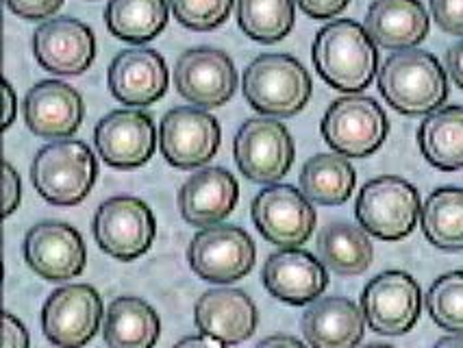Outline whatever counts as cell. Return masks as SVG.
I'll return each mask as SVG.
<instances>
[{
    "mask_svg": "<svg viewBox=\"0 0 463 348\" xmlns=\"http://www.w3.org/2000/svg\"><path fill=\"white\" fill-rule=\"evenodd\" d=\"M175 88L192 105L222 107L238 88L233 59L218 48H192L183 52L175 66Z\"/></svg>",
    "mask_w": 463,
    "mask_h": 348,
    "instance_id": "14",
    "label": "cell"
},
{
    "mask_svg": "<svg viewBox=\"0 0 463 348\" xmlns=\"http://www.w3.org/2000/svg\"><path fill=\"white\" fill-rule=\"evenodd\" d=\"M364 29L376 46L407 51L427 40L430 20L420 0H374L365 14Z\"/></svg>",
    "mask_w": 463,
    "mask_h": 348,
    "instance_id": "23",
    "label": "cell"
},
{
    "mask_svg": "<svg viewBox=\"0 0 463 348\" xmlns=\"http://www.w3.org/2000/svg\"><path fill=\"white\" fill-rule=\"evenodd\" d=\"M172 348H226L224 342L215 340L212 335H190V337H183L179 344H175Z\"/></svg>",
    "mask_w": 463,
    "mask_h": 348,
    "instance_id": "41",
    "label": "cell"
},
{
    "mask_svg": "<svg viewBox=\"0 0 463 348\" xmlns=\"http://www.w3.org/2000/svg\"><path fill=\"white\" fill-rule=\"evenodd\" d=\"M94 142L105 164L133 170L148 164L157 151V128L142 109H118L96 125Z\"/></svg>",
    "mask_w": 463,
    "mask_h": 348,
    "instance_id": "16",
    "label": "cell"
},
{
    "mask_svg": "<svg viewBox=\"0 0 463 348\" xmlns=\"http://www.w3.org/2000/svg\"><path fill=\"white\" fill-rule=\"evenodd\" d=\"M362 312L374 334L405 335L416 326L422 312L418 281L402 270L381 272L365 286Z\"/></svg>",
    "mask_w": 463,
    "mask_h": 348,
    "instance_id": "12",
    "label": "cell"
},
{
    "mask_svg": "<svg viewBox=\"0 0 463 348\" xmlns=\"http://www.w3.org/2000/svg\"><path fill=\"white\" fill-rule=\"evenodd\" d=\"M261 278L274 298L296 307L317 301L328 287L326 266L300 249L272 253L263 264Z\"/></svg>",
    "mask_w": 463,
    "mask_h": 348,
    "instance_id": "20",
    "label": "cell"
},
{
    "mask_svg": "<svg viewBox=\"0 0 463 348\" xmlns=\"http://www.w3.org/2000/svg\"><path fill=\"white\" fill-rule=\"evenodd\" d=\"M420 194L401 176H379L362 187L354 205V216L365 233L385 242H398L416 229Z\"/></svg>",
    "mask_w": 463,
    "mask_h": 348,
    "instance_id": "5",
    "label": "cell"
},
{
    "mask_svg": "<svg viewBox=\"0 0 463 348\" xmlns=\"http://www.w3.org/2000/svg\"><path fill=\"white\" fill-rule=\"evenodd\" d=\"M99 164L90 146L79 139H59L35 155L31 181L46 202L74 207L90 196L96 183Z\"/></svg>",
    "mask_w": 463,
    "mask_h": 348,
    "instance_id": "3",
    "label": "cell"
},
{
    "mask_svg": "<svg viewBox=\"0 0 463 348\" xmlns=\"http://www.w3.org/2000/svg\"><path fill=\"white\" fill-rule=\"evenodd\" d=\"M320 131L335 153L364 159L383 146L390 122L383 107L370 96H342L326 109Z\"/></svg>",
    "mask_w": 463,
    "mask_h": 348,
    "instance_id": "6",
    "label": "cell"
},
{
    "mask_svg": "<svg viewBox=\"0 0 463 348\" xmlns=\"http://www.w3.org/2000/svg\"><path fill=\"white\" fill-rule=\"evenodd\" d=\"M240 198L238 179L226 168H203L179 192L183 221L192 227H213L233 212Z\"/></svg>",
    "mask_w": 463,
    "mask_h": 348,
    "instance_id": "22",
    "label": "cell"
},
{
    "mask_svg": "<svg viewBox=\"0 0 463 348\" xmlns=\"http://www.w3.org/2000/svg\"><path fill=\"white\" fill-rule=\"evenodd\" d=\"M317 255L328 270L354 277L373 264L374 246L364 229L351 222H331L317 233Z\"/></svg>",
    "mask_w": 463,
    "mask_h": 348,
    "instance_id": "27",
    "label": "cell"
},
{
    "mask_svg": "<svg viewBox=\"0 0 463 348\" xmlns=\"http://www.w3.org/2000/svg\"><path fill=\"white\" fill-rule=\"evenodd\" d=\"M109 33L128 44L153 42L168 24L165 0H109L105 9Z\"/></svg>",
    "mask_w": 463,
    "mask_h": 348,
    "instance_id": "29",
    "label": "cell"
},
{
    "mask_svg": "<svg viewBox=\"0 0 463 348\" xmlns=\"http://www.w3.org/2000/svg\"><path fill=\"white\" fill-rule=\"evenodd\" d=\"M159 334V315L142 298L120 296L107 309L102 324L107 348H155Z\"/></svg>",
    "mask_w": 463,
    "mask_h": 348,
    "instance_id": "25",
    "label": "cell"
},
{
    "mask_svg": "<svg viewBox=\"0 0 463 348\" xmlns=\"http://www.w3.org/2000/svg\"><path fill=\"white\" fill-rule=\"evenodd\" d=\"M357 174L344 155L320 153L300 170V192L317 205H342L353 196Z\"/></svg>",
    "mask_w": 463,
    "mask_h": 348,
    "instance_id": "28",
    "label": "cell"
},
{
    "mask_svg": "<svg viewBox=\"0 0 463 348\" xmlns=\"http://www.w3.org/2000/svg\"><path fill=\"white\" fill-rule=\"evenodd\" d=\"M418 146L430 165L444 173L463 168V107L449 105L424 118Z\"/></svg>",
    "mask_w": 463,
    "mask_h": 348,
    "instance_id": "26",
    "label": "cell"
},
{
    "mask_svg": "<svg viewBox=\"0 0 463 348\" xmlns=\"http://www.w3.org/2000/svg\"><path fill=\"white\" fill-rule=\"evenodd\" d=\"M379 92L405 116H429L449 99V79L438 57L418 48L398 51L379 70Z\"/></svg>",
    "mask_w": 463,
    "mask_h": 348,
    "instance_id": "2",
    "label": "cell"
},
{
    "mask_svg": "<svg viewBox=\"0 0 463 348\" xmlns=\"http://www.w3.org/2000/svg\"><path fill=\"white\" fill-rule=\"evenodd\" d=\"M3 348H29V331L14 314H5Z\"/></svg>",
    "mask_w": 463,
    "mask_h": 348,
    "instance_id": "38",
    "label": "cell"
},
{
    "mask_svg": "<svg viewBox=\"0 0 463 348\" xmlns=\"http://www.w3.org/2000/svg\"><path fill=\"white\" fill-rule=\"evenodd\" d=\"M157 235L155 213L136 196H113L94 216L96 244L118 261H133L153 246Z\"/></svg>",
    "mask_w": 463,
    "mask_h": 348,
    "instance_id": "8",
    "label": "cell"
},
{
    "mask_svg": "<svg viewBox=\"0 0 463 348\" xmlns=\"http://www.w3.org/2000/svg\"><path fill=\"white\" fill-rule=\"evenodd\" d=\"M446 70H449L457 88L463 89V40L459 44L450 46L449 52H446Z\"/></svg>",
    "mask_w": 463,
    "mask_h": 348,
    "instance_id": "39",
    "label": "cell"
},
{
    "mask_svg": "<svg viewBox=\"0 0 463 348\" xmlns=\"http://www.w3.org/2000/svg\"><path fill=\"white\" fill-rule=\"evenodd\" d=\"M175 18L192 31H212L226 23L233 0H170Z\"/></svg>",
    "mask_w": 463,
    "mask_h": 348,
    "instance_id": "33",
    "label": "cell"
},
{
    "mask_svg": "<svg viewBox=\"0 0 463 348\" xmlns=\"http://www.w3.org/2000/svg\"><path fill=\"white\" fill-rule=\"evenodd\" d=\"M294 15V0H238L240 29L261 44H274L289 35Z\"/></svg>",
    "mask_w": 463,
    "mask_h": 348,
    "instance_id": "31",
    "label": "cell"
},
{
    "mask_svg": "<svg viewBox=\"0 0 463 348\" xmlns=\"http://www.w3.org/2000/svg\"><path fill=\"white\" fill-rule=\"evenodd\" d=\"M220 137L222 131L209 111L196 107H175L161 118L159 151L175 168H201L215 157Z\"/></svg>",
    "mask_w": 463,
    "mask_h": 348,
    "instance_id": "13",
    "label": "cell"
},
{
    "mask_svg": "<svg viewBox=\"0 0 463 348\" xmlns=\"http://www.w3.org/2000/svg\"><path fill=\"white\" fill-rule=\"evenodd\" d=\"M3 99H5V114H3V128L7 131L12 127L14 118H15V109H18V100H15V92L12 88V83L5 81L3 83Z\"/></svg>",
    "mask_w": 463,
    "mask_h": 348,
    "instance_id": "40",
    "label": "cell"
},
{
    "mask_svg": "<svg viewBox=\"0 0 463 348\" xmlns=\"http://www.w3.org/2000/svg\"><path fill=\"white\" fill-rule=\"evenodd\" d=\"M24 122L31 133L44 139L74 136L85 118L83 99L63 81H40L29 89L23 103Z\"/></svg>",
    "mask_w": 463,
    "mask_h": 348,
    "instance_id": "19",
    "label": "cell"
},
{
    "mask_svg": "<svg viewBox=\"0 0 463 348\" xmlns=\"http://www.w3.org/2000/svg\"><path fill=\"white\" fill-rule=\"evenodd\" d=\"M424 303L435 324L452 334H463V270L435 278Z\"/></svg>",
    "mask_w": 463,
    "mask_h": 348,
    "instance_id": "32",
    "label": "cell"
},
{
    "mask_svg": "<svg viewBox=\"0 0 463 348\" xmlns=\"http://www.w3.org/2000/svg\"><path fill=\"white\" fill-rule=\"evenodd\" d=\"M252 222L266 242L279 249H298L311 238L316 209L294 185H268L255 196L250 207Z\"/></svg>",
    "mask_w": 463,
    "mask_h": 348,
    "instance_id": "11",
    "label": "cell"
},
{
    "mask_svg": "<svg viewBox=\"0 0 463 348\" xmlns=\"http://www.w3.org/2000/svg\"><path fill=\"white\" fill-rule=\"evenodd\" d=\"M3 187H5V196H3L5 216L9 218L15 212V209H18L20 198H23V185H20V174L15 173V168L9 162L5 164Z\"/></svg>",
    "mask_w": 463,
    "mask_h": 348,
    "instance_id": "37",
    "label": "cell"
},
{
    "mask_svg": "<svg viewBox=\"0 0 463 348\" xmlns=\"http://www.w3.org/2000/svg\"><path fill=\"white\" fill-rule=\"evenodd\" d=\"M430 14L441 31L463 37V0H430Z\"/></svg>",
    "mask_w": 463,
    "mask_h": 348,
    "instance_id": "34",
    "label": "cell"
},
{
    "mask_svg": "<svg viewBox=\"0 0 463 348\" xmlns=\"http://www.w3.org/2000/svg\"><path fill=\"white\" fill-rule=\"evenodd\" d=\"M194 323L201 334L212 335L226 346H233L255 335L260 314L246 292L220 287V290L204 292L198 298L194 307Z\"/></svg>",
    "mask_w": 463,
    "mask_h": 348,
    "instance_id": "21",
    "label": "cell"
},
{
    "mask_svg": "<svg viewBox=\"0 0 463 348\" xmlns=\"http://www.w3.org/2000/svg\"><path fill=\"white\" fill-rule=\"evenodd\" d=\"M311 77L292 55L268 52L244 70V99L255 111L274 118H292L311 99Z\"/></svg>",
    "mask_w": 463,
    "mask_h": 348,
    "instance_id": "4",
    "label": "cell"
},
{
    "mask_svg": "<svg viewBox=\"0 0 463 348\" xmlns=\"http://www.w3.org/2000/svg\"><path fill=\"white\" fill-rule=\"evenodd\" d=\"M63 0H7V7L24 20H46L61 9Z\"/></svg>",
    "mask_w": 463,
    "mask_h": 348,
    "instance_id": "35",
    "label": "cell"
},
{
    "mask_svg": "<svg viewBox=\"0 0 463 348\" xmlns=\"http://www.w3.org/2000/svg\"><path fill=\"white\" fill-rule=\"evenodd\" d=\"M433 348H463V334L441 337L439 342H435Z\"/></svg>",
    "mask_w": 463,
    "mask_h": 348,
    "instance_id": "43",
    "label": "cell"
},
{
    "mask_svg": "<svg viewBox=\"0 0 463 348\" xmlns=\"http://www.w3.org/2000/svg\"><path fill=\"white\" fill-rule=\"evenodd\" d=\"M24 261L44 281L61 283L79 277L88 261L83 238L66 222H40L24 238Z\"/></svg>",
    "mask_w": 463,
    "mask_h": 348,
    "instance_id": "15",
    "label": "cell"
},
{
    "mask_svg": "<svg viewBox=\"0 0 463 348\" xmlns=\"http://www.w3.org/2000/svg\"><path fill=\"white\" fill-rule=\"evenodd\" d=\"M233 155L246 179L255 183H277L292 168L296 146L283 122L250 118L233 139Z\"/></svg>",
    "mask_w": 463,
    "mask_h": 348,
    "instance_id": "7",
    "label": "cell"
},
{
    "mask_svg": "<svg viewBox=\"0 0 463 348\" xmlns=\"http://www.w3.org/2000/svg\"><path fill=\"white\" fill-rule=\"evenodd\" d=\"M33 55L48 72L79 77L94 63V31L74 18L46 20L33 33Z\"/></svg>",
    "mask_w": 463,
    "mask_h": 348,
    "instance_id": "17",
    "label": "cell"
},
{
    "mask_svg": "<svg viewBox=\"0 0 463 348\" xmlns=\"http://www.w3.org/2000/svg\"><path fill=\"white\" fill-rule=\"evenodd\" d=\"M303 14L314 20H331L351 5V0H296Z\"/></svg>",
    "mask_w": 463,
    "mask_h": 348,
    "instance_id": "36",
    "label": "cell"
},
{
    "mask_svg": "<svg viewBox=\"0 0 463 348\" xmlns=\"http://www.w3.org/2000/svg\"><path fill=\"white\" fill-rule=\"evenodd\" d=\"M300 326L311 348H357L364 340L365 315L348 298L326 296L307 309Z\"/></svg>",
    "mask_w": 463,
    "mask_h": 348,
    "instance_id": "24",
    "label": "cell"
},
{
    "mask_svg": "<svg viewBox=\"0 0 463 348\" xmlns=\"http://www.w3.org/2000/svg\"><path fill=\"white\" fill-rule=\"evenodd\" d=\"M255 348H307V346L292 335H270L266 337V340H261Z\"/></svg>",
    "mask_w": 463,
    "mask_h": 348,
    "instance_id": "42",
    "label": "cell"
},
{
    "mask_svg": "<svg viewBox=\"0 0 463 348\" xmlns=\"http://www.w3.org/2000/svg\"><path fill=\"white\" fill-rule=\"evenodd\" d=\"M424 238L441 250H463V190L439 187L424 202L422 213Z\"/></svg>",
    "mask_w": 463,
    "mask_h": 348,
    "instance_id": "30",
    "label": "cell"
},
{
    "mask_svg": "<svg viewBox=\"0 0 463 348\" xmlns=\"http://www.w3.org/2000/svg\"><path fill=\"white\" fill-rule=\"evenodd\" d=\"M364 348H394V346H390V344H368V346H364Z\"/></svg>",
    "mask_w": 463,
    "mask_h": 348,
    "instance_id": "44",
    "label": "cell"
},
{
    "mask_svg": "<svg viewBox=\"0 0 463 348\" xmlns=\"http://www.w3.org/2000/svg\"><path fill=\"white\" fill-rule=\"evenodd\" d=\"M255 242L244 229L233 224H213L194 235L187 261L198 278L209 283H233L244 278L255 266Z\"/></svg>",
    "mask_w": 463,
    "mask_h": 348,
    "instance_id": "9",
    "label": "cell"
},
{
    "mask_svg": "<svg viewBox=\"0 0 463 348\" xmlns=\"http://www.w3.org/2000/svg\"><path fill=\"white\" fill-rule=\"evenodd\" d=\"M311 57L325 83L346 94L370 88L379 70L376 44L354 20H335L317 31Z\"/></svg>",
    "mask_w": 463,
    "mask_h": 348,
    "instance_id": "1",
    "label": "cell"
},
{
    "mask_svg": "<svg viewBox=\"0 0 463 348\" xmlns=\"http://www.w3.org/2000/svg\"><path fill=\"white\" fill-rule=\"evenodd\" d=\"M109 92L122 105L148 107L168 92V66L153 48H128L113 57L109 72Z\"/></svg>",
    "mask_w": 463,
    "mask_h": 348,
    "instance_id": "18",
    "label": "cell"
},
{
    "mask_svg": "<svg viewBox=\"0 0 463 348\" xmlns=\"http://www.w3.org/2000/svg\"><path fill=\"white\" fill-rule=\"evenodd\" d=\"M105 307L100 294L85 283H70L48 296L42 331L57 348H83L99 334Z\"/></svg>",
    "mask_w": 463,
    "mask_h": 348,
    "instance_id": "10",
    "label": "cell"
}]
</instances>
